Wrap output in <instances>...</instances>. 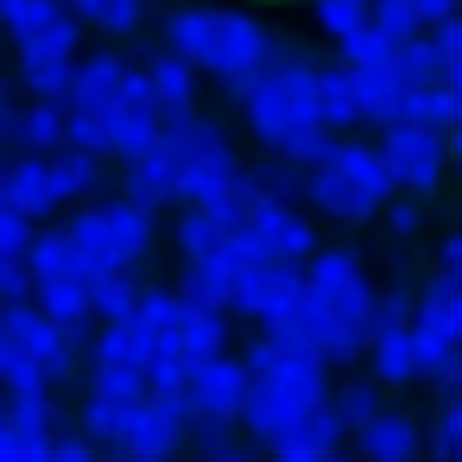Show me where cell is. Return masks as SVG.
Wrapping results in <instances>:
<instances>
[{
    "mask_svg": "<svg viewBox=\"0 0 462 462\" xmlns=\"http://www.w3.org/2000/svg\"><path fill=\"white\" fill-rule=\"evenodd\" d=\"M241 121L247 134L273 152V159H298L310 140L329 134V115H323V70L310 64L304 45H279L273 70L247 89L241 102Z\"/></svg>",
    "mask_w": 462,
    "mask_h": 462,
    "instance_id": "1",
    "label": "cell"
},
{
    "mask_svg": "<svg viewBox=\"0 0 462 462\" xmlns=\"http://www.w3.org/2000/svg\"><path fill=\"white\" fill-rule=\"evenodd\" d=\"M247 374H254V393H247V418L241 430L260 437L266 449L291 430H304L336 393H329V361L317 355H285L273 336H260L247 348Z\"/></svg>",
    "mask_w": 462,
    "mask_h": 462,
    "instance_id": "2",
    "label": "cell"
},
{
    "mask_svg": "<svg viewBox=\"0 0 462 462\" xmlns=\"http://www.w3.org/2000/svg\"><path fill=\"white\" fill-rule=\"evenodd\" d=\"M304 304L323 329V361H355L374 348V310H380V291L361 266V254L348 247H323L310 266H304Z\"/></svg>",
    "mask_w": 462,
    "mask_h": 462,
    "instance_id": "3",
    "label": "cell"
},
{
    "mask_svg": "<svg viewBox=\"0 0 462 462\" xmlns=\"http://www.w3.org/2000/svg\"><path fill=\"white\" fill-rule=\"evenodd\" d=\"M399 197V178H393V159H386V140H355L342 134L329 146V159L310 171V209L323 222H374L380 209H393Z\"/></svg>",
    "mask_w": 462,
    "mask_h": 462,
    "instance_id": "4",
    "label": "cell"
},
{
    "mask_svg": "<svg viewBox=\"0 0 462 462\" xmlns=\"http://www.w3.org/2000/svg\"><path fill=\"white\" fill-rule=\"evenodd\" d=\"M83 361V342L45 317L39 304H7V329H0V374L7 386H64Z\"/></svg>",
    "mask_w": 462,
    "mask_h": 462,
    "instance_id": "5",
    "label": "cell"
},
{
    "mask_svg": "<svg viewBox=\"0 0 462 462\" xmlns=\"http://www.w3.org/2000/svg\"><path fill=\"white\" fill-rule=\"evenodd\" d=\"M70 235L89 260V279H102V273H134V260H146L159 228H152V209H140L127 197H115V203L96 197L70 216Z\"/></svg>",
    "mask_w": 462,
    "mask_h": 462,
    "instance_id": "6",
    "label": "cell"
},
{
    "mask_svg": "<svg viewBox=\"0 0 462 462\" xmlns=\"http://www.w3.org/2000/svg\"><path fill=\"white\" fill-rule=\"evenodd\" d=\"M273 58H279V39H273V26H266V20H254V14H222L209 77L222 83V96H228V102H247V89L273 70Z\"/></svg>",
    "mask_w": 462,
    "mask_h": 462,
    "instance_id": "7",
    "label": "cell"
},
{
    "mask_svg": "<svg viewBox=\"0 0 462 462\" xmlns=\"http://www.w3.org/2000/svg\"><path fill=\"white\" fill-rule=\"evenodd\" d=\"M190 424H197V399H190V386H152L146 393V405H134V418H127V437H121V462H165L184 437H190Z\"/></svg>",
    "mask_w": 462,
    "mask_h": 462,
    "instance_id": "8",
    "label": "cell"
},
{
    "mask_svg": "<svg viewBox=\"0 0 462 462\" xmlns=\"http://www.w3.org/2000/svg\"><path fill=\"white\" fill-rule=\"evenodd\" d=\"M235 241L247 247V254H266V260H285V266H298V260H317L323 247H317V228H310V216H298V209H285V203H254L241 222H235Z\"/></svg>",
    "mask_w": 462,
    "mask_h": 462,
    "instance_id": "9",
    "label": "cell"
},
{
    "mask_svg": "<svg viewBox=\"0 0 462 462\" xmlns=\"http://www.w3.org/2000/svg\"><path fill=\"white\" fill-rule=\"evenodd\" d=\"M386 159H393L399 197H430L443 184V165H449V134H437L424 121H405L399 134H386Z\"/></svg>",
    "mask_w": 462,
    "mask_h": 462,
    "instance_id": "10",
    "label": "cell"
},
{
    "mask_svg": "<svg viewBox=\"0 0 462 462\" xmlns=\"http://www.w3.org/2000/svg\"><path fill=\"white\" fill-rule=\"evenodd\" d=\"M291 291H304V273L298 266H285V260H266V254H235V266H228V310H247L254 323L266 317V310H279Z\"/></svg>",
    "mask_w": 462,
    "mask_h": 462,
    "instance_id": "11",
    "label": "cell"
},
{
    "mask_svg": "<svg viewBox=\"0 0 462 462\" xmlns=\"http://www.w3.org/2000/svg\"><path fill=\"white\" fill-rule=\"evenodd\" d=\"M14 51H20V83L32 89L39 77H51V70H77L83 58V14L70 7V14H58V20H45V26H32L26 39H14Z\"/></svg>",
    "mask_w": 462,
    "mask_h": 462,
    "instance_id": "12",
    "label": "cell"
},
{
    "mask_svg": "<svg viewBox=\"0 0 462 462\" xmlns=\"http://www.w3.org/2000/svg\"><path fill=\"white\" fill-rule=\"evenodd\" d=\"M247 393H254V374L247 361H209L190 374V399H197V418H216V424H241L247 418Z\"/></svg>",
    "mask_w": 462,
    "mask_h": 462,
    "instance_id": "13",
    "label": "cell"
},
{
    "mask_svg": "<svg viewBox=\"0 0 462 462\" xmlns=\"http://www.w3.org/2000/svg\"><path fill=\"white\" fill-rule=\"evenodd\" d=\"M121 197L140 203V209H165V203H184V165H178V146L159 134V146L146 159H134L121 171Z\"/></svg>",
    "mask_w": 462,
    "mask_h": 462,
    "instance_id": "14",
    "label": "cell"
},
{
    "mask_svg": "<svg viewBox=\"0 0 462 462\" xmlns=\"http://www.w3.org/2000/svg\"><path fill=\"white\" fill-rule=\"evenodd\" d=\"M0 209H26L32 222L51 216V209H64V190L51 178V159H39V152L7 159V171H0Z\"/></svg>",
    "mask_w": 462,
    "mask_h": 462,
    "instance_id": "15",
    "label": "cell"
},
{
    "mask_svg": "<svg viewBox=\"0 0 462 462\" xmlns=\"http://www.w3.org/2000/svg\"><path fill=\"white\" fill-rule=\"evenodd\" d=\"M418 449H430V443H424V424H418L411 411H399V405H386V411L355 437V456H361V462H418Z\"/></svg>",
    "mask_w": 462,
    "mask_h": 462,
    "instance_id": "16",
    "label": "cell"
},
{
    "mask_svg": "<svg viewBox=\"0 0 462 462\" xmlns=\"http://www.w3.org/2000/svg\"><path fill=\"white\" fill-rule=\"evenodd\" d=\"M127 83H134V64H127L121 51H96V58H83V64H77V83H70V115H89V108L121 102Z\"/></svg>",
    "mask_w": 462,
    "mask_h": 462,
    "instance_id": "17",
    "label": "cell"
},
{
    "mask_svg": "<svg viewBox=\"0 0 462 462\" xmlns=\"http://www.w3.org/2000/svg\"><path fill=\"white\" fill-rule=\"evenodd\" d=\"M178 355H184L190 374L209 367V361H222V355H228V317H222L216 304L184 298V317H178Z\"/></svg>",
    "mask_w": 462,
    "mask_h": 462,
    "instance_id": "18",
    "label": "cell"
},
{
    "mask_svg": "<svg viewBox=\"0 0 462 462\" xmlns=\"http://www.w3.org/2000/svg\"><path fill=\"white\" fill-rule=\"evenodd\" d=\"M26 266H32V285H39V291H45V285H64V279H89V260H83L70 222H64V228H39Z\"/></svg>",
    "mask_w": 462,
    "mask_h": 462,
    "instance_id": "19",
    "label": "cell"
},
{
    "mask_svg": "<svg viewBox=\"0 0 462 462\" xmlns=\"http://www.w3.org/2000/svg\"><path fill=\"white\" fill-rule=\"evenodd\" d=\"M367 77L355 64H329L323 70V115H329V134H348V127H367Z\"/></svg>",
    "mask_w": 462,
    "mask_h": 462,
    "instance_id": "20",
    "label": "cell"
},
{
    "mask_svg": "<svg viewBox=\"0 0 462 462\" xmlns=\"http://www.w3.org/2000/svg\"><path fill=\"white\" fill-rule=\"evenodd\" d=\"M216 32H222V14H209V7H178L171 26H165V51L184 58V64H197V70H209Z\"/></svg>",
    "mask_w": 462,
    "mask_h": 462,
    "instance_id": "21",
    "label": "cell"
},
{
    "mask_svg": "<svg viewBox=\"0 0 462 462\" xmlns=\"http://www.w3.org/2000/svg\"><path fill=\"white\" fill-rule=\"evenodd\" d=\"M260 336H273L285 355H317V361H323V329H317L304 291H291L279 310H266V317H260Z\"/></svg>",
    "mask_w": 462,
    "mask_h": 462,
    "instance_id": "22",
    "label": "cell"
},
{
    "mask_svg": "<svg viewBox=\"0 0 462 462\" xmlns=\"http://www.w3.org/2000/svg\"><path fill=\"white\" fill-rule=\"evenodd\" d=\"M146 77H152V96H159V115L165 121H190L197 115V64H184V58H152L146 64Z\"/></svg>",
    "mask_w": 462,
    "mask_h": 462,
    "instance_id": "23",
    "label": "cell"
},
{
    "mask_svg": "<svg viewBox=\"0 0 462 462\" xmlns=\"http://www.w3.org/2000/svg\"><path fill=\"white\" fill-rule=\"evenodd\" d=\"M7 437L58 443V405H51V386H7Z\"/></svg>",
    "mask_w": 462,
    "mask_h": 462,
    "instance_id": "24",
    "label": "cell"
},
{
    "mask_svg": "<svg viewBox=\"0 0 462 462\" xmlns=\"http://www.w3.org/2000/svg\"><path fill=\"white\" fill-rule=\"evenodd\" d=\"M418 323H430L437 336H449V342L462 348V279L430 273V279L418 285Z\"/></svg>",
    "mask_w": 462,
    "mask_h": 462,
    "instance_id": "25",
    "label": "cell"
},
{
    "mask_svg": "<svg viewBox=\"0 0 462 462\" xmlns=\"http://www.w3.org/2000/svg\"><path fill=\"white\" fill-rule=\"evenodd\" d=\"M411 342H418V380L437 386V393H456V374H462V348L449 336H437L430 323H411Z\"/></svg>",
    "mask_w": 462,
    "mask_h": 462,
    "instance_id": "26",
    "label": "cell"
},
{
    "mask_svg": "<svg viewBox=\"0 0 462 462\" xmlns=\"http://www.w3.org/2000/svg\"><path fill=\"white\" fill-rule=\"evenodd\" d=\"M235 247V228L203 216V209H184L178 216V260H222Z\"/></svg>",
    "mask_w": 462,
    "mask_h": 462,
    "instance_id": "27",
    "label": "cell"
},
{
    "mask_svg": "<svg viewBox=\"0 0 462 462\" xmlns=\"http://www.w3.org/2000/svg\"><path fill=\"white\" fill-rule=\"evenodd\" d=\"M317 32L348 51L355 39L374 32V0H317Z\"/></svg>",
    "mask_w": 462,
    "mask_h": 462,
    "instance_id": "28",
    "label": "cell"
},
{
    "mask_svg": "<svg viewBox=\"0 0 462 462\" xmlns=\"http://www.w3.org/2000/svg\"><path fill=\"white\" fill-rule=\"evenodd\" d=\"M51 178H58L64 203H96V190H102V152L64 146V152L51 159Z\"/></svg>",
    "mask_w": 462,
    "mask_h": 462,
    "instance_id": "29",
    "label": "cell"
},
{
    "mask_svg": "<svg viewBox=\"0 0 462 462\" xmlns=\"http://www.w3.org/2000/svg\"><path fill=\"white\" fill-rule=\"evenodd\" d=\"M367 361H374V380H380V386H411V380H418V342H411V329L374 336Z\"/></svg>",
    "mask_w": 462,
    "mask_h": 462,
    "instance_id": "30",
    "label": "cell"
},
{
    "mask_svg": "<svg viewBox=\"0 0 462 462\" xmlns=\"http://www.w3.org/2000/svg\"><path fill=\"white\" fill-rule=\"evenodd\" d=\"M399 51H405V45H393L386 32H367V39H355V45L342 51V64H355V70L367 77V89H380V83H399Z\"/></svg>",
    "mask_w": 462,
    "mask_h": 462,
    "instance_id": "31",
    "label": "cell"
},
{
    "mask_svg": "<svg viewBox=\"0 0 462 462\" xmlns=\"http://www.w3.org/2000/svg\"><path fill=\"white\" fill-rule=\"evenodd\" d=\"M254 190H260L266 203L298 209V203L310 197V171H304V165H291V159H260V165H254Z\"/></svg>",
    "mask_w": 462,
    "mask_h": 462,
    "instance_id": "32",
    "label": "cell"
},
{
    "mask_svg": "<svg viewBox=\"0 0 462 462\" xmlns=\"http://www.w3.org/2000/svg\"><path fill=\"white\" fill-rule=\"evenodd\" d=\"M89 291H96V317H102V323H127V317L146 304L140 273H102V279H89Z\"/></svg>",
    "mask_w": 462,
    "mask_h": 462,
    "instance_id": "33",
    "label": "cell"
},
{
    "mask_svg": "<svg viewBox=\"0 0 462 462\" xmlns=\"http://www.w3.org/2000/svg\"><path fill=\"white\" fill-rule=\"evenodd\" d=\"M329 411L342 418V430H348V437H361V430L386 411V405H380V380H348V386H336Z\"/></svg>",
    "mask_w": 462,
    "mask_h": 462,
    "instance_id": "34",
    "label": "cell"
},
{
    "mask_svg": "<svg viewBox=\"0 0 462 462\" xmlns=\"http://www.w3.org/2000/svg\"><path fill=\"white\" fill-rule=\"evenodd\" d=\"M127 418H134V405H108V399H83V411H77V430L89 437V443H102V449H121V437H127Z\"/></svg>",
    "mask_w": 462,
    "mask_h": 462,
    "instance_id": "35",
    "label": "cell"
},
{
    "mask_svg": "<svg viewBox=\"0 0 462 462\" xmlns=\"http://www.w3.org/2000/svg\"><path fill=\"white\" fill-rule=\"evenodd\" d=\"M374 32H386L393 45L430 39V26H424V7H418V0H374Z\"/></svg>",
    "mask_w": 462,
    "mask_h": 462,
    "instance_id": "36",
    "label": "cell"
},
{
    "mask_svg": "<svg viewBox=\"0 0 462 462\" xmlns=\"http://www.w3.org/2000/svg\"><path fill=\"white\" fill-rule=\"evenodd\" d=\"M405 121H411V89H405V83H380V89L367 96V127L386 140V134H399Z\"/></svg>",
    "mask_w": 462,
    "mask_h": 462,
    "instance_id": "37",
    "label": "cell"
},
{
    "mask_svg": "<svg viewBox=\"0 0 462 462\" xmlns=\"http://www.w3.org/2000/svg\"><path fill=\"white\" fill-rule=\"evenodd\" d=\"M424 443H430V456H443V462H462V399L449 393L437 411H430V424H424Z\"/></svg>",
    "mask_w": 462,
    "mask_h": 462,
    "instance_id": "38",
    "label": "cell"
},
{
    "mask_svg": "<svg viewBox=\"0 0 462 462\" xmlns=\"http://www.w3.org/2000/svg\"><path fill=\"white\" fill-rule=\"evenodd\" d=\"M273 462H361V456H348L342 443H323V437L304 424V430H291V437L273 443Z\"/></svg>",
    "mask_w": 462,
    "mask_h": 462,
    "instance_id": "39",
    "label": "cell"
},
{
    "mask_svg": "<svg viewBox=\"0 0 462 462\" xmlns=\"http://www.w3.org/2000/svg\"><path fill=\"white\" fill-rule=\"evenodd\" d=\"M399 83H405V89H437V83H443V58H437L430 39H411V45L399 51Z\"/></svg>",
    "mask_w": 462,
    "mask_h": 462,
    "instance_id": "40",
    "label": "cell"
},
{
    "mask_svg": "<svg viewBox=\"0 0 462 462\" xmlns=\"http://www.w3.org/2000/svg\"><path fill=\"white\" fill-rule=\"evenodd\" d=\"M32 241H39V228L26 209H0V260H26Z\"/></svg>",
    "mask_w": 462,
    "mask_h": 462,
    "instance_id": "41",
    "label": "cell"
},
{
    "mask_svg": "<svg viewBox=\"0 0 462 462\" xmlns=\"http://www.w3.org/2000/svg\"><path fill=\"white\" fill-rule=\"evenodd\" d=\"M386 228H393V235H418V228H424V197H393Z\"/></svg>",
    "mask_w": 462,
    "mask_h": 462,
    "instance_id": "42",
    "label": "cell"
},
{
    "mask_svg": "<svg viewBox=\"0 0 462 462\" xmlns=\"http://www.w3.org/2000/svg\"><path fill=\"white\" fill-rule=\"evenodd\" d=\"M0 291H7V304H26V291H39L32 285V266L26 260H0Z\"/></svg>",
    "mask_w": 462,
    "mask_h": 462,
    "instance_id": "43",
    "label": "cell"
},
{
    "mask_svg": "<svg viewBox=\"0 0 462 462\" xmlns=\"http://www.w3.org/2000/svg\"><path fill=\"white\" fill-rule=\"evenodd\" d=\"M140 20H146V0H115V7H108V20H102L96 32H115V39H127Z\"/></svg>",
    "mask_w": 462,
    "mask_h": 462,
    "instance_id": "44",
    "label": "cell"
},
{
    "mask_svg": "<svg viewBox=\"0 0 462 462\" xmlns=\"http://www.w3.org/2000/svg\"><path fill=\"white\" fill-rule=\"evenodd\" d=\"M58 462H102V443H89L83 430H58Z\"/></svg>",
    "mask_w": 462,
    "mask_h": 462,
    "instance_id": "45",
    "label": "cell"
},
{
    "mask_svg": "<svg viewBox=\"0 0 462 462\" xmlns=\"http://www.w3.org/2000/svg\"><path fill=\"white\" fill-rule=\"evenodd\" d=\"M437 273L462 279V235H443V247H437Z\"/></svg>",
    "mask_w": 462,
    "mask_h": 462,
    "instance_id": "46",
    "label": "cell"
},
{
    "mask_svg": "<svg viewBox=\"0 0 462 462\" xmlns=\"http://www.w3.org/2000/svg\"><path fill=\"white\" fill-rule=\"evenodd\" d=\"M70 7L83 14V26H102V20H108V7H115V0H70Z\"/></svg>",
    "mask_w": 462,
    "mask_h": 462,
    "instance_id": "47",
    "label": "cell"
},
{
    "mask_svg": "<svg viewBox=\"0 0 462 462\" xmlns=\"http://www.w3.org/2000/svg\"><path fill=\"white\" fill-rule=\"evenodd\" d=\"M449 165L462 171V134H449Z\"/></svg>",
    "mask_w": 462,
    "mask_h": 462,
    "instance_id": "48",
    "label": "cell"
},
{
    "mask_svg": "<svg viewBox=\"0 0 462 462\" xmlns=\"http://www.w3.org/2000/svg\"><path fill=\"white\" fill-rule=\"evenodd\" d=\"M222 462H247V456H241V449H235V456H222Z\"/></svg>",
    "mask_w": 462,
    "mask_h": 462,
    "instance_id": "49",
    "label": "cell"
},
{
    "mask_svg": "<svg viewBox=\"0 0 462 462\" xmlns=\"http://www.w3.org/2000/svg\"><path fill=\"white\" fill-rule=\"evenodd\" d=\"M456 399H462V374H456Z\"/></svg>",
    "mask_w": 462,
    "mask_h": 462,
    "instance_id": "50",
    "label": "cell"
},
{
    "mask_svg": "<svg viewBox=\"0 0 462 462\" xmlns=\"http://www.w3.org/2000/svg\"><path fill=\"white\" fill-rule=\"evenodd\" d=\"M266 7H279V0H266Z\"/></svg>",
    "mask_w": 462,
    "mask_h": 462,
    "instance_id": "51",
    "label": "cell"
}]
</instances>
